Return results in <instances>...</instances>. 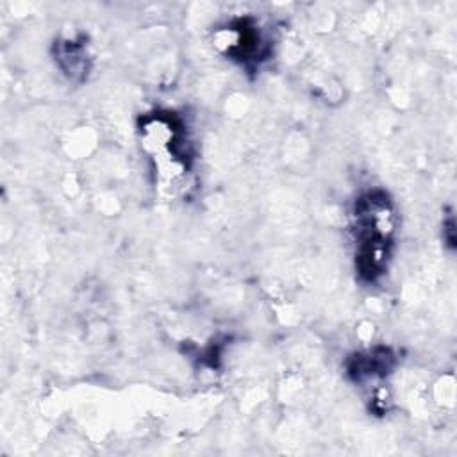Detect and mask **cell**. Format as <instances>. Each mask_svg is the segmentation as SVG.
<instances>
[{"label": "cell", "mask_w": 457, "mask_h": 457, "mask_svg": "<svg viewBox=\"0 0 457 457\" xmlns=\"http://www.w3.org/2000/svg\"><path fill=\"white\" fill-rule=\"evenodd\" d=\"M55 62L71 80H82L89 71V54L84 39H62L54 46Z\"/></svg>", "instance_id": "obj_4"}, {"label": "cell", "mask_w": 457, "mask_h": 457, "mask_svg": "<svg viewBox=\"0 0 457 457\" xmlns=\"http://www.w3.org/2000/svg\"><path fill=\"white\" fill-rule=\"evenodd\" d=\"M395 364V355L389 348L378 346L375 350L355 353L348 362V373L355 382L384 377Z\"/></svg>", "instance_id": "obj_5"}, {"label": "cell", "mask_w": 457, "mask_h": 457, "mask_svg": "<svg viewBox=\"0 0 457 457\" xmlns=\"http://www.w3.org/2000/svg\"><path fill=\"white\" fill-rule=\"evenodd\" d=\"M141 137L152 154L161 179L168 182L182 177L191 164V150L184 123L173 112H154L143 118Z\"/></svg>", "instance_id": "obj_2"}, {"label": "cell", "mask_w": 457, "mask_h": 457, "mask_svg": "<svg viewBox=\"0 0 457 457\" xmlns=\"http://www.w3.org/2000/svg\"><path fill=\"white\" fill-rule=\"evenodd\" d=\"M353 230L357 271L373 282L386 271L395 230V211L384 191H368L355 202Z\"/></svg>", "instance_id": "obj_1"}, {"label": "cell", "mask_w": 457, "mask_h": 457, "mask_svg": "<svg viewBox=\"0 0 457 457\" xmlns=\"http://www.w3.org/2000/svg\"><path fill=\"white\" fill-rule=\"evenodd\" d=\"M218 45L230 57L245 66L259 64L268 55V43L252 18H243L221 29L216 36Z\"/></svg>", "instance_id": "obj_3"}]
</instances>
